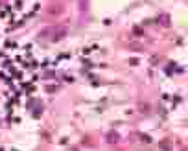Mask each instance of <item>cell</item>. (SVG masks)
I'll list each match as a JSON object with an SVG mask.
<instances>
[]
</instances>
